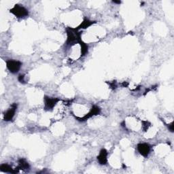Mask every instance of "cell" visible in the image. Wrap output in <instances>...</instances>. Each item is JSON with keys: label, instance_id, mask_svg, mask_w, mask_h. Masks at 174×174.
I'll list each match as a JSON object with an SVG mask.
<instances>
[{"label": "cell", "instance_id": "5b68a950", "mask_svg": "<svg viewBox=\"0 0 174 174\" xmlns=\"http://www.w3.org/2000/svg\"><path fill=\"white\" fill-rule=\"evenodd\" d=\"M17 108V103H13L11 108L8 109V110L4 113V120H6V121H10V120H12L13 117L14 116Z\"/></svg>", "mask_w": 174, "mask_h": 174}, {"label": "cell", "instance_id": "ba28073f", "mask_svg": "<svg viewBox=\"0 0 174 174\" xmlns=\"http://www.w3.org/2000/svg\"><path fill=\"white\" fill-rule=\"evenodd\" d=\"M95 23V21H92L88 19V18H85V19L82 21V23L77 28H76L78 31H79L80 29H84L89 27L91 26L93 24Z\"/></svg>", "mask_w": 174, "mask_h": 174}, {"label": "cell", "instance_id": "52a82bcc", "mask_svg": "<svg viewBox=\"0 0 174 174\" xmlns=\"http://www.w3.org/2000/svg\"><path fill=\"white\" fill-rule=\"evenodd\" d=\"M108 152L106 149H102L101 150V151L100 152V154L97 157V160L99 163H100V165H106L107 163H108Z\"/></svg>", "mask_w": 174, "mask_h": 174}, {"label": "cell", "instance_id": "4fadbf2b", "mask_svg": "<svg viewBox=\"0 0 174 174\" xmlns=\"http://www.w3.org/2000/svg\"><path fill=\"white\" fill-rule=\"evenodd\" d=\"M168 128H169V129L170 130L171 132H173V122H171L170 125H169Z\"/></svg>", "mask_w": 174, "mask_h": 174}, {"label": "cell", "instance_id": "8992f818", "mask_svg": "<svg viewBox=\"0 0 174 174\" xmlns=\"http://www.w3.org/2000/svg\"><path fill=\"white\" fill-rule=\"evenodd\" d=\"M100 112H101V109L99 108L98 106H93L91 110H90L89 113H88L87 115H85V116L83 118H81V119H78H78H79L78 120H80V121H85V120L89 119V118H91L93 116H96V115L99 114L100 113Z\"/></svg>", "mask_w": 174, "mask_h": 174}, {"label": "cell", "instance_id": "277c9868", "mask_svg": "<svg viewBox=\"0 0 174 174\" xmlns=\"http://www.w3.org/2000/svg\"><path fill=\"white\" fill-rule=\"evenodd\" d=\"M138 150L144 157H147L150 152V146L148 144L141 143L138 145Z\"/></svg>", "mask_w": 174, "mask_h": 174}, {"label": "cell", "instance_id": "9c48e42d", "mask_svg": "<svg viewBox=\"0 0 174 174\" xmlns=\"http://www.w3.org/2000/svg\"><path fill=\"white\" fill-rule=\"evenodd\" d=\"M78 43L80 44V46H81V57H84L88 52V46L85 43L82 41L81 38L79 39Z\"/></svg>", "mask_w": 174, "mask_h": 174}, {"label": "cell", "instance_id": "30bf717a", "mask_svg": "<svg viewBox=\"0 0 174 174\" xmlns=\"http://www.w3.org/2000/svg\"><path fill=\"white\" fill-rule=\"evenodd\" d=\"M0 169L4 172L6 173H15L16 171L13 170V169L8 164H2L0 166Z\"/></svg>", "mask_w": 174, "mask_h": 174}, {"label": "cell", "instance_id": "3957f363", "mask_svg": "<svg viewBox=\"0 0 174 174\" xmlns=\"http://www.w3.org/2000/svg\"><path fill=\"white\" fill-rule=\"evenodd\" d=\"M60 100L58 98H52L45 96L44 97L45 109H46V110H51V109L54 108V107L57 105V103Z\"/></svg>", "mask_w": 174, "mask_h": 174}, {"label": "cell", "instance_id": "8fae6325", "mask_svg": "<svg viewBox=\"0 0 174 174\" xmlns=\"http://www.w3.org/2000/svg\"><path fill=\"white\" fill-rule=\"evenodd\" d=\"M18 162H19V168L21 169H27L29 168L28 163L26 161L25 159H20Z\"/></svg>", "mask_w": 174, "mask_h": 174}, {"label": "cell", "instance_id": "6da1fadb", "mask_svg": "<svg viewBox=\"0 0 174 174\" xmlns=\"http://www.w3.org/2000/svg\"><path fill=\"white\" fill-rule=\"evenodd\" d=\"M10 12L17 18H23L28 16L29 14L28 10H27L25 7L18 4H16L14 8H12L10 10Z\"/></svg>", "mask_w": 174, "mask_h": 174}, {"label": "cell", "instance_id": "7c38bea8", "mask_svg": "<svg viewBox=\"0 0 174 174\" xmlns=\"http://www.w3.org/2000/svg\"><path fill=\"white\" fill-rule=\"evenodd\" d=\"M18 80H19V82H21V83H25V76L24 75H20L19 76H18Z\"/></svg>", "mask_w": 174, "mask_h": 174}, {"label": "cell", "instance_id": "7a4b0ae2", "mask_svg": "<svg viewBox=\"0 0 174 174\" xmlns=\"http://www.w3.org/2000/svg\"><path fill=\"white\" fill-rule=\"evenodd\" d=\"M22 66V63L17 60H8L6 61V67L8 70L12 74H16L20 70Z\"/></svg>", "mask_w": 174, "mask_h": 174}, {"label": "cell", "instance_id": "9a60e30c", "mask_svg": "<svg viewBox=\"0 0 174 174\" xmlns=\"http://www.w3.org/2000/svg\"><path fill=\"white\" fill-rule=\"evenodd\" d=\"M128 84V83H127V82H123V84H122V85L124 86V87H127Z\"/></svg>", "mask_w": 174, "mask_h": 174}, {"label": "cell", "instance_id": "5bb4252c", "mask_svg": "<svg viewBox=\"0 0 174 174\" xmlns=\"http://www.w3.org/2000/svg\"><path fill=\"white\" fill-rule=\"evenodd\" d=\"M113 3H114V4H120V3H121V2H120V1H113Z\"/></svg>", "mask_w": 174, "mask_h": 174}]
</instances>
